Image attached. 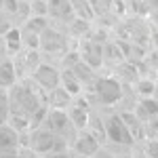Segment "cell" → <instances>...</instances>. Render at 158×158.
Segmentation results:
<instances>
[{
	"label": "cell",
	"mask_w": 158,
	"mask_h": 158,
	"mask_svg": "<svg viewBox=\"0 0 158 158\" xmlns=\"http://www.w3.org/2000/svg\"><path fill=\"white\" fill-rule=\"evenodd\" d=\"M103 137L108 139L110 146H124V148L135 146V139L131 137L127 124L122 122L120 114H116V112L103 116Z\"/></svg>",
	"instance_id": "1"
},
{
	"label": "cell",
	"mask_w": 158,
	"mask_h": 158,
	"mask_svg": "<svg viewBox=\"0 0 158 158\" xmlns=\"http://www.w3.org/2000/svg\"><path fill=\"white\" fill-rule=\"evenodd\" d=\"M91 86L95 101L101 106H114L122 97V82L116 78H95Z\"/></svg>",
	"instance_id": "2"
},
{
	"label": "cell",
	"mask_w": 158,
	"mask_h": 158,
	"mask_svg": "<svg viewBox=\"0 0 158 158\" xmlns=\"http://www.w3.org/2000/svg\"><path fill=\"white\" fill-rule=\"evenodd\" d=\"M72 150L76 154H82V156H93L95 154V150L99 148V137L91 133L89 129H80L76 137H74V141L70 143Z\"/></svg>",
	"instance_id": "3"
},
{
	"label": "cell",
	"mask_w": 158,
	"mask_h": 158,
	"mask_svg": "<svg viewBox=\"0 0 158 158\" xmlns=\"http://www.w3.org/2000/svg\"><path fill=\"white\" fill-rule=\"evenodd\" d=\"M59 70L55 68V65H47V63H40L36 70L32 72L34 76V82H36L40 89H44V91H51V89H55V86L59 85Z\"/></svg>",
	"instance_id": "4"
},
{
	"label": "cell",
	"mask_w": 158,
	"mask_h": 158,
	"mask_svg": "<svg viewBox=\"0 0 158 158\" xmlns=\"http://www.w3.org/2000/svg\"><path fill=\"white\" fill-rule=\"evenodd\" d=\"M156 97L152 95V97H139L137 101L133 103V108H131V112H133L135 116L139 118L141 122L146 120H152V118H156Z\"/></svg>",
	"instance_id": "5"
},
{
	"label": "cell",
	"mask_w": 158,
	"mask_h": 158,
	"mask_svg": "<svg viewBox=\"0 0 158 158\" xmlns=\"http://www.w3.org/2000/svg\"><path fill=\"white\" fill-rule=\"evenodd\" d=\"M49 95H47V99H44V106L47 108H53V110H65L68 106H70V101H72V95L63 89V86H55V89H51V91H47Z\"/></svg>",
	"instance_id": "6"
},
{
	"label": "cell",
	"mask_w": 158,
	"mask_h": 158,
	"mask_svg": "<svg viewBox=\"0 0 158 158\" xmlns=\"http://www.w3.org/2000/svg\"><path fill=\"white\" fill-rule=\"evenodd\" d=\"M19 150V133L11 124H0V152H15Z\"/></svg>",
	"instance_id": "7"
},
{
	"label": "cell",
	"mask_w": 158,
	"mask_h": 158,
	"mask_svg": "<svg viewBox=\"0 0 158 158\" xmlns=\"http://www.w3.org/2000/svg\"><path fill=\"white\" fill-rule=\"evenodd\" d=\"M17 80H19V76H17L15 63H13L11 59H2L0 61V89L9 91Z\"/></svg>",
	"instance_id": "8"
},
{
	"label": "cell",
	"mask_w": 158,
	"mask_h": 158,
	"mask_svg": "<svg viewBox=\"0 0 158 158\" xmlns=\"http://www.w3.org/2000/svg\"><path fill=\"white\" fill-rule=\"evenodd\" d=\"M4 49L9 51V53H19L21 49V32H19V27H9L6 32H4Z\"/></svg>",
	"instance_id": "9"
},
{
	"label": "cell",
	"mask_w": 158,
	"mask_h": 158,
	"mask_svg": "<svg viewBox=\"0 0 158 158\" xmlns=\"http://www.w3.org/2000/svg\"><path fill=\"white\" fill-rule=\"evenodd\" d=\"M15 63H21V65L25 68V72L32 74V72L38 68V65H40V53H38V49H34V51L30 49V51L23 55V61H15Z\"/></svg>",
	"instance_id": "10"
},
{
	"label": "cell",
	"mask_w": 158,
	"mask_h": 158,
	"mask_svg": "<svg viewBox=\"0 0 158 158\" xmlns=\"http://www.w3.org/2000/svg\"><path fill=\"white\" fill-rule=\"evenodd\" d=\"M137 95L139 97H152L156 93V82L154 78H137Z\"/></svg>",
	"instance_id": "11"
},
{
	"label": "cell",
	"mask_w": 158,
	"mask_h": 158,
	"mask_svg": "<svg viewBox=\"0 0 158 158\" xmlns=\"http://www.w3.org/2000/svg\"><path fill=\"white\" fill-rule=\"evenodd\" d=\"M42 158H70V154L65 150H55V152H49V154H42Z\"/></svg>",
	"instance_id": "12"
},
{
	"label": "cell",
	"mask_w": 158,
	"mask_h": 158,
	"mask_svg": "<svg viewBox=\"0 0 158 158\" xmlns=\"http://www.w3.org/2000/svg\"><path fill=\"white\" fill-rule=\"evenodd\" d=\"M4 55H6V49H4V44H0V61H2V59H6Z\"/></svg>",
	"instance_id": "13"
}]
</instances>
